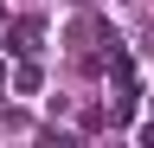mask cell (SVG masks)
Returning a JSON list of instances; mask_svg holds the SVG:
<instances>
[{"label":"cell","mask_w":154,"mask_h":148,"mask_svg":"<svg viewBox=\"0 0 154 148\" xmlns=\"http://www.w3.org/2000/svg\"><path fill=\"white\" fill-rule=\"evenodd\" d=\"M71 7H90V0H71Z\"/></svg>","instance_id":"2"},{"label":"cell","mask_w":154,"mask_h":148,"mask_svg":"<svg viewBox=\"0 0 154 148\" xmlns=\"http://www.w3.org/2000/svg\"><path fill=\"white\" fill-rule=\"evenodd\" d=\"M38 84H45V77H38V65H19V71H13V90H19V97H32Z\"/></svg>","instance_id":"1"}]
</instances>
